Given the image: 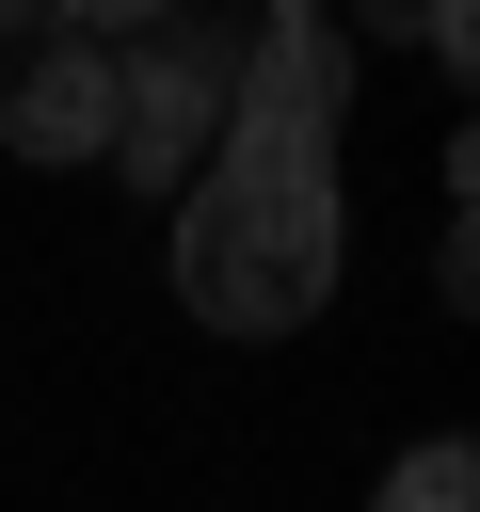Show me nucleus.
Here are the masks:
<instances>
[{
    "label": "nucleus",
    "instance_id": "nucleus-4",
    "mask_svg": "<svg viewBox=\"0 0 480 512\" xmlns=\"http://www.w3.org/2000/svg\"><path fill=\"white\" fill-rule=\"evenodd\" d=\"M336 112H352V32H320V16H256V48H224V144L336 160Z\"/></svg>",
    "mask_w": 480,
    "mask_h": 512
},
{
    "label": "nucleus",
    "instance_id": "nucleus-3",
    "mask_svg": "<svg viewBox=\"0 0 480 512\" xmlns=\"http://www.w3.org/2000/svg\"><path fill=\"white\" fill-rule=\"evenodd\" d=\"M0 144L16 160H96L112 144V32L0 0Z\"/></svg>",
    "mask_w": 480,
    "mask_h": 512
},
{
    "label": "nucleus",
    "instance_id": "nucleus-1",
    "mask_svg": "<svg viewBox=\"0 0 480 512\" xmlns=\"http://www.w3.org/2000/svg\"><path fill=\"white\" fill-rule=\"evenodd\" d=\"M320 288H336V160L208 144V176L176 192V304L208 336H304Z\"/></svg>",
    "mask_w": 480,
    "mask_h": 512
},
{
    "label": "nucleus",
    "instance_id": "nucleus-5",
    "mask_svg": "<svg viewBox=\"0 0 480 512\" xmlns=\"http://www.w3.org/2000/svg\"><path fill=\"white\" fill-rule=\"evenodd\" d=\"M368 512H480V448H464V432H416V448L384 464Z\"/></svg>",
    "mask_w": 480,
    "mask_h": 512
},
{
    "label": "nucleus",
    "instance_id": "nucleus-2",
    "mask_svg": "<svg viewBox=\"0 0 480 512\" xmlns=\"http://www.w3.org/2000/svg\"><path fill=\"white\" fill-rule=\"evenodd\" d=\"M208 144H224V32L144 16V32H128V80H112V144H96V160H128V192H192V176H208Z\"/></svg>",
    "mask_w": 480,
    "mask_h": 512
}]
</instances>
